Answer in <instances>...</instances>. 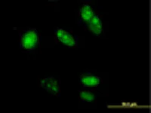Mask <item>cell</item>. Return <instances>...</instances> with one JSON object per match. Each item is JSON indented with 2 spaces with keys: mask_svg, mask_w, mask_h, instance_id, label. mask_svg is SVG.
I'll list each match as a JSON object with an SVG mask.
<instances>
[{
  "mask_svg": "<svg viewBox=\"0 0 151 113\" xmlns=\"http://www.w3.org/2000/svg\"><path fill=\"white\" fill-rule=\"evenodd\" d=\"M55 38L63 45L67 47H75L77 45V41L75 36L67 30L60 28H56L55 29Z\"/></svg>",
  "mask_w": 151,
  "mask_h": 113,
  "instance_id": "3",
  "label": "cell"
},
{
  "mask_svg": "<svg viewBox=\"0 0 151 113\" xmlns=\"http://www.w3.org/2000/svg\"><path fill=\"white\" fill-rule=\"evenodd\" d=\"M40 87L55 96H60V81L55 77H47L40 82Z\"/></svg>",
  "mask_w": 151,
  "mask_h": 113,
  "instance_id": "2",
  "label": "cell"
},
{
  "mask_svg": "<svg viewBox=\"0 0 151 113\" xmlns=\"http://www.w3.org/2000/svg\"><path fill=\"white\" fill-rule=\"evenodd\" d=\"M88 29L91 33H94L95 36H99L101 34L103 31V25L99 16L97 14H94L91 21L88 22Z\"/></svg>",
  "mask_w": 151,
  "mask_h": 113,
  "instance_id": "5",
  "label": "cell"
},
{
  "mask_svg": "<svg viewBox=\"0 0 151 113\" xmlns=\"http://www.w3.org/2000/svg\"><path fill=\"white\" fill-rule=\"evenodd\" d=\"M79 16H80L81 21L88 24L91 19L94 16V11L89 5L84 4L79 11Z\"/></svg>",
  "mask_w": 151,
  "mask_h": 113,
  "instance_id": "6",
  "label": "cell"
},
{
  "mask_svg": "<svg viewBox=\"0 0 151 113\" xmlns=\"http://www.w3.org/2000/svg\"><path fill=\"white\" fill-rule=\"evenodd\" d=\"M101 82V78L92 74H83L79 76V83L85 87H96Z\"/></svg>",
  "mask_w": 151,
  "mask_h": 113,
  "instance_id": "4",
  "label": "cell"
},
{
  "mask_svg": "<svg viewBox=\"0 0 151 113\" xmlns=\"http://www.w3.org/2000/svg\"><path fill=\"white\" fill-rule=\"evenodd\" d=\"M79 99L84 103H90L95 99V95L91 91H79Z\"/></svg>",
  "mask_w": 151,
  "mask_h": 113,
  "instance_id": "7",
  "label": "cell"
},
{
  "mask_svg": "<svg viewBox=\"0 0 151 113\" xmlns=\"http://www.w3.org/2000/svg\"><path fill=\"white\" fill-rule=\"evenodd\" d=\"M40 45V38L36 29H24L20 33V48L26 51H33Z\"/></svg>",
  "mask_w": 151,
  "mask_h": 113,
  "instance_id": "1",
  "label": "cell"
}]
</instances>
